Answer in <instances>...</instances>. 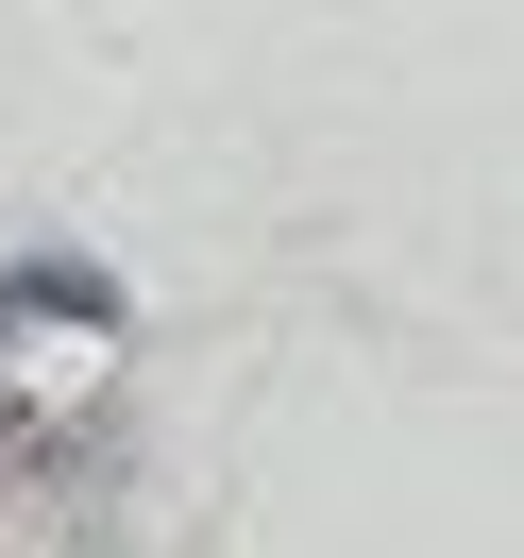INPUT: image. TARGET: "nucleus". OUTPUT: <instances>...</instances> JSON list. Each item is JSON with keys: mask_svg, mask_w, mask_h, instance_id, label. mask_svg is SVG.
I'll use <instances>...</instances> for the list:
<instances>
[{"mask_svg": "<svg viewBox=\"0 0 524 558\" xmlns=\"http://www.w3.org/2000/svg\"><path fill=\"white\" fill-rule=\"evenodd\" d=\"M0 322H69V339H119V288L85 271V254H17V271H0Z\"/></svg>", "mask_w": 524, "mask_h": 558, "instance_id": "f257e3e1", "label": "nucleus"}]
</instances>
